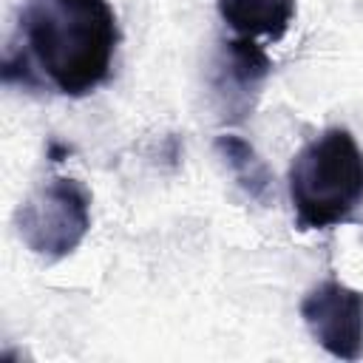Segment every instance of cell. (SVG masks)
Returning a JSON list of instances; mask_svg holds the SVG:
<instances>
[{"instance_id": "1", "label": "cell", "mask_w": 363, "mask_h": 363, "mask_svg": "<svg viewBox=\"0 0 363 363\" xmlns=\"http://www.w3.org/2000/svg\"><path fill=\"white\" fill-rule=\"evenodd\" d=\"M3 79L45 85L62 96L96 91L119 45L116 14L108 0H23Z\"/></svg>"}, {"instance_id": "7", "label": "cell", "mask_w": 363, "mask_h": 363, "mask_svg": "<svg viewBox=\"0 0 363 363\" xmlns=\"http://www.w3.org/2000/svg\"><path fill=\"white\" fill-rule=\"evenodd\" d=\"M216 153L221 156V162L230 167L233 179L238 182V187L258 204L269 201V190H272V176L269 167L264 164V159L252 150L250 142H244L241 136L224 133L216 139Z\"/></svg>"}, {"instance_id": "2", "label": "cell", "mask_w": 363, "mask_h": 363, "mask_svg": "<svg viewBox=\"0 0 363 363\" xmlns=\"http://www.w3.org/2000/svg\"><path fill=\"white\" fill-rule=\"evenodd\" d=\"M298 230H329L363 204V150L346 128H326L306 142L286 176Z\"/></svg>"}, {"instance_id": "4", "label": "cell", "mask_w": 363, "mask_h": 363, "mask_svg": "<svg viewBox=\"0 0 363 363\" xmlns=\"http://www.w3.org/2000/svg\"><path fill=\"white\" fill-rule=\"evenodd\" d=\"M301 318L318 346L332 357H363V292L326 278L303 295Z\"/></svg>"}, {"instance_id": "3", "label": "cell", "mask_w": 363, "mask_h": 363, "mask_svg": "<svg viewBox=\"0 0 363 363\" xmlns=\"http://www.w3.org/2000/svg\"><path fill=\"white\" fill-rule=\"evenodd\" d=\"M14 227L34 255L60 261L91 230V190L74 176H54L17 207Z\"/></svg>"}, {"instance_id": "6", "label": "cell", "mask_w": 363, "mask_h": 363, "mask_svg": "<svg viewBox=\"0 0 363 363\" xmlns=\"http://www.w3.org/2000/svg\"><path fill=\"white\" fill-rule=\"evenodd\" d=\"M221 20L238 37L281 40L295 20V0H216Z\"/></svg>"}, {"instance_id": "5", "label": "cell", "mask_w": 363, "mask_h": 363, "mask_svg": "<svg viewBox=\"0 0 363 363\" xmlns=\"http://www.w3.org/2000/svg\"><path fill=\"white\" fill-rule=\"evenodd\" d=\"M272 74V60L250 37H233L221 43V51L213 65V91L221 102L224 119L241 122L252 111L261 85Z\"/></svg>"}]
</instances>
